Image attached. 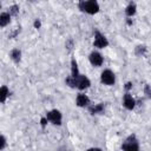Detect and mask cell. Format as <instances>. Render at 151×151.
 Here are the masks:
<instances>
[{
    "instance_id": "cell-1",
    "label": "cell",
    "mask_w": 151,
    "mask_h": 151,
    "mask_svg": "<svg viewBox=\"0 0 151 151\" xmlns=\"http://www.w3.org/2000/svg\"><path fill=\"white\" fill-rule=\"evenodd\" d=\"M66 84L71 87H77L79 90H85L87 88L91 83H90V79L86 77V76H81L79 74L78 77H72L70 76L67 79H66Z\"/></svg>"
},
{
    "instance_id": "cell-2",
    "label": "cell",
    "mask_w": 151,
    "mask_h": 151,
    "mask_svg": "<svg viewBox=\"0 0 151 151\" xmlns=\"http://www.w3.org/2000/svg\"><path fill=\"white\" fill-rule=\"evenodd\" d=\"M78 6L83 12H86L88 14H96L99 11V5L97 0H80Z\"/></svg>"
},
{
    "instance_id": "cell-3",
    "label": "cell",
    "mask_w": 151,
    "mask_h": 151,
    "mask_svg": "<svg viewBox=\"0 0 151 151\" xmlns=\"http://www.w3.org/2000/svg\"><path fill=\"white\" fill-rule=\"evenodd\" d=\"M122 149L129 150V151H137V150H139L138 140H137L136 137L132 134V136L127 137V139H126V140L124 142V144L122 145Z\"/></svg>"
},
{
    "instance_id": "cell-4",
    "label": "cell",
    "mask_w": 151,
    "mask_h": 151,
    "mask_svg": "<svg viewBox=\"0 0 151 151\" xmlns=\"http://www.w3.org/2000/svg\"><path fill=\"white\" fill-rule=\"evenodd\" d=\"M100 80L105 85H113L114 81H116L114 73L111 70H105V71H103V73L100 76Z\"/></svg>"
},
{
    "instance_id": "cell-5",
    "label": "cell",
    "mask_w": 151,
    "mask_h": 151,
    "mask_svg": "<svg viewBox=\"0 0 151 151\" xmlns=\"http://www.w3.org/2000/svg\"><path fill=\"white\" fill-rule=\"evenodd\" d=\"M93 45H94L96 47H98V48H104V47H106V46L109 45V41H107V39L105 38V35H103L100 32L96 31Z\"/></svg>"
},
{
    "instance_id": "cell-6",
    "label": "cell",
    "mask_w": 151,
    "mask_h": 151,
    "mask_svg": "<svg viewBox=\"0 0 151 151\" xmlns=\"http://www.w3.org/2000/svg\"><path fill=\"white\" fill-rule=\"evenodd\" d=\"M46 118H47L51 123H53L54 125H60V124H61V113H60L58 110H52V111L47 112Z\"/></svg>"
},
{
    "instance_id": "cell-7",
    "label": "cell",
    "mask_w": 151,
    "mask_h": 151,
    "mask_svg": "<svg viewBox=\"0 0 151 151\" xmlns=\"http://www.w3.org/2000/svg\"><path fill=\"white\" fill-rule=\"evenodd\" d=\"M88 59H90V63L93 65V66H100L101 64H103V61H104V59H103V57H101V54L100 53H98V52H92L91 54H90V57H88Z\"/></svg>"
},
{
    "instance_id": "cell-8",
    "label": "cell",
    "mask_w": 151,
    "mask_h": 151,
    "mask_svg": "<svg viewBox=\"0 0 151 151\" xmlns=\"http://www.w3.org/2000/svg\"><path fill=\"white\" fill-rule=\"evenodd\" d=\"M123 103H124V106H125L127 110H132V109L134 107V105H136L134 99H133L132 96L129 94V93H126V94L124 96V100H123Z\"/></svg>"
},
{
    "instance_id": "cell-9",
    "label": "cell",
    "mask_w": 151,
    "mask_h": 151,
    "mask_svg": "<svg viewBox=\"0 0 151 151\" xmlns=\"http://www.w3.org/2000/svg\"><path fill=\"white\" fill-rule=\"evenodd\" d=\"M88 104H90V99H88V97L86 94L80 93V94L77 96V105L78 106L84 107V106H87Z\"/></svg>"
},
{
    "instance_id": "cell-10",
    "label": "cell",
    "mask_w": 151,
    "mask_h": 151,
    "mask_svg": "<svg viewBox=\"0 0 151 151\" xmlns=\"http://www.w3.org/2000/svg\"><path fill=\"white\" fill-rule=\"evenodd\" d=\"M9 21H11V14L9 13L4 12L0 14V26L1 27H5L7 24H9Z\"/></svg>"
},
{
    "instance_id": "cell-11",
    "label": "cell",
    "mask_w": 151,
    "mask_h": 151,
    "mask_svg": "<svg viewBox=\"0 0 151 151\" xmlns=\"http://www.w3.org/2000/svg\"><path fill=\"white\" fill-rule=\"evenodd\" d=\"M104 111V104L100 103V104H97V105H93V106H90V112L92 114H97V113H101Z\"/></svg>"
},
{
    "instance_id": "cell-12",
    "label": "cell",
    "mask_w": 151,
    "mask_h": 151,
    "mask_svg": "<svg viewBox=\"0 0 151 151\" xmlns=\"http://www.w3.org/2000/svg\"><path fill=\"white\" fill-rule=\"evenodd\" d=\"M11 58H12V60H14L15 63H19L20 59H21V52H20V50H19V48L12 50V52H11Z\"/></svg>"
},
{
    "instance_id": "cell-13",
    "label": "cell",
    "mask_w": 151,
    "mask_h": 151,
    "mask_svg": "<svg viewBox=\"0 0 151 151\" xmlns=\"http://www.w3.org/2000/svg\"><path fill=\"white\" fill-rule=\"evenodd\" d=\"M71 76H72V77H78V76H79L78 65H77V61H76L74 59L71 60Z\"/></svg>"
},
{
    "instance_id": "cell-14",
    "label": "cell",
    "mask_w": 151,
    "mask_h": 151,
    "mask_svg": "<svg viewBox=\"0 0 151 151\" xmlns=\"http://www.w3.org/2000/svg\"><path fill=\"white\" fill-rule=\"evenodd\" d=\"M8 94H9L8 88L6 86H1V88H0V100H1V103H5Z\"/></svg>"
},
{
    "instance_id": "cell-15",
    "label": "cell",
    "mask_w": 151,
    "mask_h": 151,
    "mask_svg": "<svg viewBox=\"0 0 151 151\" xmlns=\"http://www.w3.org/2000/svg\"><path fill=\"white\" fill-rule=\"evenodd\" d=\"M136 5L134 4H130L127 7H126V9H125V13H126V15H129V17H132V15H134V13H136Z\"/></svg>"
},
{
    "instance_id": "cell-16",
    "label": "cell",
    "mask_w": 151,
    "mask_h": 151,
    "mask_svg": "<svg viewBox=\"0 0 151 151\" xmlns=\"http://www.w3.org/2000/svg\"><path fill=\"white\" fill-rule=\"evenodd\" d=\"M11 15H17L18 13H19V7L17 6V5H13V6H11L9 7V12H8Z\"/></svg>"
},
{
    "instance_id": "cell-17",
    "label": "cell",
    "mask_w": 151,
    "mask_h": 151,
    "mask_svg": "<svg viewBox=\"0 0 151 151\" xmlns=\"http://www.w3.org/2000/svg\"><path fill=\"white\" fill-rule=\"evenodd\" d=\"M5 146H6V139L4 136H1L0 137V150H2Z\"/></svg>"
},
{
    "instance_id": "cell-18",
    "label": "cell",
    "mask_w": 151,
    "mask_h": 151,
    "mask_svg": "<svg viewBox=\"0 0 151 151\" xmlns=\"http://www.w3.org/2000/svg\"><path fill=\"white\" fill-rule=\"evenodd\" d=\"M144 52H145V47L144 46H138L137 47V54H140V53L143 54Z\"/></svg>"
},
{
    "instance_id": "cell-19",
    "label": "cell",
    "mask_w": 151,
    "mask_h": 151,
    "mask_svg": "<svg viewBox=\"0 0 151 151\" xmlns=\"http://www.w3.org/2000/svg\"><path fill=\"white\" fill-rule=\"evenodd\" d=\"M47 118L46 117H44V118H41V120H40V123H41V126H45L46 125V123H47Z\"/></svg>"
},
{
    "instance_id": "cell-20",
    "label": "cell",
    "mask_w": 151,
    "mask_h": 151,
    "mask_svg": "<svg viewBox=\"0 0 151 151\" xmlns=\"http://www.w3.org/2000/svg\"><path fill=\"white\" fill-rule=\"evenodd\" d=\"M40 25H41V24H40V21H39V20H35V21H34V27H35V28H39V27H40Z\"/></svg>"
},
{
    "instance_id": "cell-21",
    "label": "cell",
    "mask_w": 151,
    "mask_h": 151,
    "mask_svg": "<svg viewBox=\"0 0 151 151\" xmlns=\"http://www.w3.org/2000/svg\"><path fill=\"white\" fill-rule=\"evenodd\" d=\"M145 92H146V94H147V96H150V94H151V90H150V87H149L147 85L145 86Z\"/></svg>"
},
{
    "instance_id": "cell-22",
    "label": "cell",
    "mask_w": 151,
    "mask_h": 151,
    "mask_svg": "<svg viewBox=\"0 0 151 151\" xmlns=\"http://www.w3.org/2000/svg\"><path fill=\"white\" fill-rule=\"evenodd\" d=\"M66 47H67L68 50H71V48H72V40H68V42L66 44Z\"/></svg>"
},
{
    "instance_id": "cell-23",
    "label": "cell",
    "mask_w": 151,
    "mask_h": 151,
    "mask_svg": "<svg viewBox=\"0 0 151 151\" xmlns=\"http://www.w3.org/2000/svg\"><path fill=\"white\" fill-rule=\"evenodd\" d=\"M131 86H132V84H131V83H126L125 88H126V90H130V88H131Z\"/></svg>"
}]
</instances>
